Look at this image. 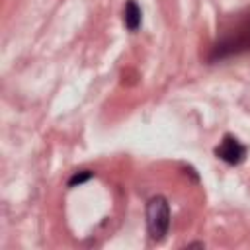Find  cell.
Wrapping results in <instances>:
<instances>
[{
    "instance_id": "cell-1",
    "label": "cell",
    "mask_w": 250,
    "mask_h": 250,
    "mask_svg": "<svg viewBox=\"0 0 250 250\" xmlns=\"http://www.w3.org/2000/svg\"><path fill=\"white\" fill-rule=\"evenodd\" d=\"M244 53H250V10L246 14H240L232 25L223 29V33L211 45L207 61L217 62Z\"/></svg>"
},
{
    "instance_id": "cell-2",
    "label": "cell",
    "mask_w": 250,
    "mask_h": 250,
    "mask_svg": "<svg viewBox=\"0 0 250 250\" xmlns=\"http://www.w3.org/2000/svg\"><path fill=\"white\" fill-rule=\"evenodd\" d=\"M146 230L156 242L166 238L170 230V203L164 195H152L146 201Z\"/></svg>"
},
{
    "instance_id": "cell-3",
    "label": "cell",
    "mask_w": 250,
    "mask_h": 250,
    "mask_svg": "<svg viewBox=\"0 0 250 250\" xmlns=\"http://www.w3.org/2000/svg\"><path fill=\"white\" fill-rule=\"evenodd\" d=\"M215 156L219 160H223L225 164H240L246 158V146L232 135H225L221 139V143L215 146Z\"/></svg>"
},
{
    "instance_id": "cell-4",
    "label": "cell",
    "mask_w": 250,
    "mask_h": 250,
    "mask_svg": "<svg viewBox=\"0 0 250 250\" xmlns=\"http://www.w3.org/2000/svg\"><path fill=\"white\" fill-rule=\"evenodd\" d=\"M123 23L133 33L141 27V23H143V12H141V6L135 0H127L125 6H123Z\"/></svg>"
},
{
    "instance_id": "cell-5",
    "label": "cell",
    "mask_w": 250,
    "mask_h": 250,
    "mask_svg": "<svg viewBox=\"0 0 250 250\" xmlns=\"http://www.w3.org/2000/svg\"><path fill=\"white\" fill-rule=\"evenodd\" d=\"M92 178H94V172H92V170H78V172H74V174L68 178V188L82 186V184H86V182L92 180Z\"/></svg>"
}]
</instances>
